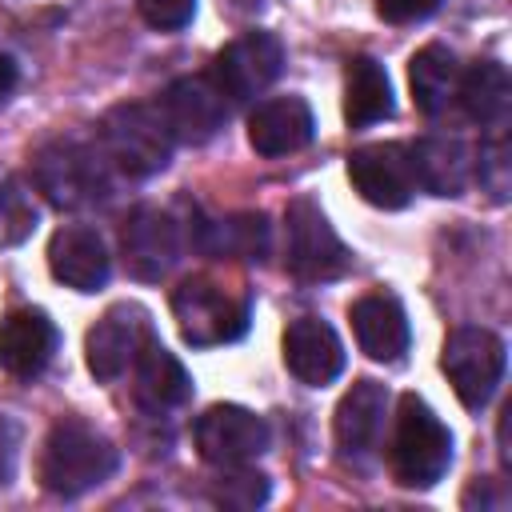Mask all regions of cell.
<instances>
[{
  "instance_id": "cell-1",
  "label": "cell",
  "mask_w": 512,
  "mask_h": 512,
  "mask_svg": "<svg viewBox=\"0 0 512 512\" xmlns=\"http://www.w3.org/2000/svg\"><path fill=\"white\" fill-rule=\"evenodd\" d=\"M32 184L60 212H84V208H96L112 196L104 152L76 140V136H56V140L36 148Z\"/></svg>"
},
{
  "instance_id": "cell-2",
  "label": "cell",
  "mask_w": 512,
  "mask_h": 512,
  "mask_svg": "<svg viewBox=\"0 0 512 512\" xmlns=\"http://www.w3.org/2000/svg\"><path fill=\"white\" fill-rule=\"evenodd\" d=\"M116 472V448L84 420H56L40 452V484L52 496H84Z\"/></svg>"
},
{
  "instance_id": "cell-3",
  "label": "cell",
  "mask_w": 512,
  "mask_h": 512,
  "mask_svg": "<svg viewBox=\"0 0 512 512\" xmlns=\"http://www.w3.org/2000/svg\"><path fill=\"white\" fill-rule=\"evenodd\" d=\"M96 136H100L104 160L136 180L164 172L176 144L160 104H116L112 112H104Z\"/></svg>"
},
{
  "instance_id": "cell-4",
  "label": "cell",
  "mask_w": 512,
  "mask_h": 512,
  "mask_svg": "<svg viewBox=\"0 0 512 512\" xmlns=\"http://www.w3.org/2000/svg\"><path fill=\"white\" fill-rule=\"evenodd\" d=\"M388 460H392L396 484H404V488H432L452 464V432H448V424L412 392L400 396Z\"/></svg>"
},
{
  "instance_id": "cell-5",
  "label": "cell",
  "mask_w": 512,
  "mask_h": 512,
  "mask_svg": "<svg viewBox=\"0 0 512 512\" xmlns=\"http://www.w3.org/2000/svg\"><path fill=\"white\" fill-rule=\"evenodd\" d=\"M172 312L180 324V336L192 348H216L232 344L248 332V300L232 296L208 276H188L172 292Z\"/></svg>"
},
{
  "instance_id": "cell-6",
  "label": "cell",
  "mask_w": 512,
  "mask_h": 512,
  "mask_svg": "<svg viewBox=\"0 0 512 512\" xmlns=\"http://www.w3.org/2000/svg\"><path fill=\"white\" fill-rule=\"evenodd\" d=\"M504 364H508L504 340L488 328H476V324L456 328L440 352V368L468 412H480L496 396V388L504 380Z\"/></svg>"
},
{
  "instance_id": "cell-7",
  "label": "cell",
  "mask_w": 512,
  "mask_h": 512,
  "mask_svg": "<svg viewBox=\"0 0 512 512\" xmlns=\"http://www.w3.org/2000/svg\"><path fill=\"white\" fill-rule=\"evenodd\" d=\"M284 228H288V272L304 284H324L348 272L352 252L344 248V240L336 236V228L328 224V216L312 204V200H292L284 212Z\"/></svg>"
},
{
  "instance_id": "cell-8",
  "label": "cell",
  "mask_w": 512,
  "mask_h": 512,
  "mask_svg": "<svg viewBox=\"0 0 512 512\" xmlns=\"http://www.w3.org/2000/svg\"><path fill=\"white\" fill-rule=\"evenodd\" d=\"M192 436H196L200 456L208 464H216V468H224V464H248L256 456H264L268 444H272L268 420L256 416V412H248V408H240V404H212L196 420Z\"/></svg>"
},
{
  "instance_id": "cell-9",
  "label": "cell",
  "mask_w": 512,
  "mask_h": 512,
  "mask_svg": "<svg viewBox=\"0 0 512 512\" xmlns=\"http://www.w3.org/2000/svg\"><path fill=\"white\" fill-rule=\"evenodd\" d=\"M284 68V44L272 32H240L220 48L212 64V80L228 100H256Z\"/></svg>"
},
{
  "instance_id": "cell-10",
  "label": "cell",
  "mask_w": 512,
  "mask_h": 512,
  "mask_svg": "<svg viewBox=\"0 0 512 512\" xmlns=\"http://www.w3.org/2000/svg\"><path fill=\"white\" fill-rule=\"evenodd\" d=\"M164 124L180 144H208L228 120V96L212 76H180L160 96Z\"/></svg>"
},
{
  "instance_id": "cell-11",
  "label": "cell",
  "mask_w": 512,
  "mask_h": 512,
  "mask_svg": "<svg viewBox=\"0 0 512 512\" xmlns=\"http://www.w3.org/2000/svg\"><path fill=\"white\" fill-rule=\"evenodd\" d=\"M120 256L132 280H164L180 260V228L168 212L140 204L120 232Z\"/></svg>"
},
{
  "instance_id": "cell-12",
  "label": "cell",
  "mask_w": 512,
  "mask_h": 512,
  "mask_svg": "<svg viewBox=\"0 0 512 512\" xmlns=\"http://www.w3.org/2000/svg\"><path fill=\"white\" fill-rule=\"evenodd\" d=\"M152 336L148 328V312L136 308V304H116L108 308L84 336V360H88V372L96 380H116L132 368L140 344Z\"/></svg>"
},
{
  "instance_id": "cell-13",
  "label": "cell",
  "mask_w": 512,
  "mask_h": 512,
  "mask_svg": "<svg viewBox=\"0 0 512 512\" xmlns=\"http://www.w3.org/2000/svg\"><path fill=\"white\" fill-rule=\"evenodd\" d=\"M348 180L376 208H404L416 192L408 144H364L348 156Z\"/></svg>"
},
{
  "instance_id": "cell-14",
  "label": "cell",
  "mask_w": 512,
  "mask_h": 512,
  "mask_svg": "<svg viewBox=\"0 0 512 512\" xmlns=\"http://www.w3.org/2000/svg\"><path fill=\"white\" fill-rule=\"evenodd\" d=\"M60 332L40 308H12L0 320V368L16 380H32L56 356Z\"/></svg>"
},
{
  "instance_id": "cell-15",
  "label": "cell",
  "mask_w": 512,
  "mask_h": 512,
  "mask_svg": "<svg viewBox=\"0 0 512 512\" xmlns=\"http://www.w3.org/2000/svg\"><path fill=\"white\" fill-rule=\"evenodd\" d=\"M132 380H136L132 396L148 416H168L192 396V376L156 336H148L140 344V352L132 360Z\"/></svg>"
},
{
  "instance_id": "cell-16",
  "label": "cell",
  "mask_w": 512,
  "mask_h": 512,
  "mask_svg": "<svg viewBox=\"0 0 512 512\" xmlns=\"http://www.w3.org/2000/svg\"><path fill=\"white\" fill-rule=\"evenodd\" d=\"M284 364L300 384L324 388L344 372V344L332 332V324L316 316H300L284 332Z\"/></svg>"
},
{
  "instance_id": "cell-17",
  "label": "cell",
  "mask_w": 512,
  "mask_h": 512,
  "mask_svg": "<svg viewBox=\"0 0 512 512\" xmlns=\"http://www.w3.org/2000/svg\"><path fill=\"white\" fill-rule=\"evenodd\" d=\"M48 268L60 284H68L76 292H96V288L108 284L112 260H108V248H104L96 228L68 224L48 244Z\"/></svg>"
},
{
  "instance_id": "cell-18",
  "label": "cell",
  "mask_w": 512,
  "mask_h": 512,
  "mask_svg": "<svg viewBox=\"0 0 512 512\" xmlns=\"http://www.w3.org/2000/svg\"><path fill=\"white\" fill-rule=\"evenodd\" d=\"M384 412H388V388L376 384V380H356L340 404H336V448L340 456L348 460H364L376 440H380V428H384Z\"/></svg>"
},
{
  "instance_id": "cell-19",
  "label": "cell",
  "mask_w": 512,
  "mask_h": 512,
  "mask_svg": "<svg viewBox=\"0 0 512 512\" xmlns=\"http://www.w3.org/2000/svg\"><path fill=\"white\" fill-rule=\"evenodd\" d=\"M316 132L312 108L300 96H276L256 104V112L248 116V144L260 156H288L300 152Z\"/></svg>"
},
{
  "instance_id": "cell-20",
  "label": "cell",
  "mask_w": 512,
  "mask_h": 512,
  "mask_svg": "<svg viewBox=\"0 0 512 512\" xmlns=\"http://www.w3.org/2000/svg\"><path fill=\"white\" fill-rule=\"evenodd\" d=\"M352 332L360 352H368L372 360L392 364L408 352V316L396 296H384V292L360 296L352 304Z\"/></svg>"
},
{
  "instance_id": "cell-21",
  "label": "cell",
  "mask_w": 512,
  "mask_h": 512,
  "mask_svg": "<svg viewBox=\"0 0 512 512\" xmlns=\"http://www.w3.org/2000/svg\"><path fill=\"white\" fill-rule=\"evenodd\" d=\"M416 188L432 196H460L468 184V148L452 136H424L408 144Z\"/></svg>"
},
{
  "instance_id": "cell-22",
  "label": "cell",
  "mask_w": 512,
  "mask_h": 512,
  "mask_svg": "<svg viewBox=\"0 0 512 512\" xmlns=\"http://www.w3.org/2000/svg\"><path fill=\"white\" fill-rule=\"evenodd\" d=\"M408 84H412V100L424 116H440L460 88V64L444 44H428L412 56L408 64Z\"/></svg>"
},
{
  "instance_id": "cell-23",
  "label": "cell",
  "mask_w": 512,
  "mask_h": 512,
  "mask_svg": "<svg viewBox=\"0 0 512 512\" xmlns=\"http://www.w3.org/2000/svg\"><path fill=\"white\" fill-rule=\"evenodd\" d=\"M392 116V80L384 64L372 56L348 60V88H344V120L348 128H368Z\"/></svg>"
},
{
  "instance_id": "cell-24",
  "label": "cell",
  "mask_w": 512,
  "mask_h": 512,
  "mask_svg": "<svg viewBox=\"0 0 512 512\" xmlns=\"http://www.w3.org/2000/svg\"><path fill=\"white\" fill-rule=\"evenodd\" d=\"M508 96H512V84H508L504 64L480 60V64H472L468 72H460L456 100L464 104V112H468L476 124H500L504 112H508Z\"/></svg>"
},
{
  "instance_id": "cell-25",
  "label": "cell",
  "mask_w": 512,
  "mask_h": 512,
  "mask_svg": "<svg viewBox=\"0 0 512 512\" xmlns=\"http://www.w3.org/2000/svg\"><path fill=\"white\" fill-rule=\"evenodd\" d=\"M200 248L216 252V256H244V260H260L268 252V224L256 212L244 216H228L216 224H200Z\"/></svg>"
},
{
  "instance_id": "cell-26",
  "label": "cell",
  "mask_w": 512,
  "mask_h": 512,
  "mask_svg": "<svg viewBox=\"0 0 512 512\" xmlns=\"http://www.w3.org/2000/svg\"><path fill=\"white\" fill-rule=\"evenodd\" d=\"M40 212L36 200L28 192V184L20 176H12L8 168H0V248H16L32 236Z\"/></svg>"
},
{
  "instance_id": "cell-27",
  "label": "cell",
  "mask_w": 512,
  "mask_h": 512,
  "mask_svg": "<svg viewBox=\"0 0 512 512\" xmlns=\"http://www.w3.org/2000/svg\"><path fill=\"white\" fill-rule=\"evenodd\" d=\"M212 500L224 508H260L268 500V476L244 464H224V472L212 480Z\"/></svg>"
},
{
  "instance_id": "cell-28",
  "label": "cell",
  "mask_w": 512,
  "mask_h": 512,
  "mask_svg": "<svg viewBox=\"0 0 512 512\" xmlns=\"http://www.w3.org/2000/svg\"><path fill=\"white\" fill-rule=\"evenodd\" d=\"M480 184L492 192V200H508V140L492 136L480 148Z\"/></svg>"
},
{
  "instance_id": "cell-29",
  "label": "cell",
  "mask_w": 512,
  "mask_h": 512,
  "mask_svg": "<svg viewBox=\"0 0 512 512\" xmlns=\"http://www.w3.org/2000/svg\"><path fill=\"white\" fill-rule=\"evenodd\" d=\"M136 4L140 16L160 32H176L196 16V0H136Z\"/></svg>"
},
{
  "instance_id": "cell-30",
  "label": "cell",
  "mask_w": 512,
  "mask_h": 512,
  "mask_svg": "<svg viewBox=\"0 0 512 512\" xmlns=\"http://www.w3.org/2000/svg\"><path fill=\"white\" fill-rule=\"evenodd\" d=\"M440 8V0H376V12L388 24H416L424 16H432Z\"/></svg>"
},
{
  "instance_id": "cell-31",
  "label": "cell",
  "mask_w": 512,
  "mask_h": 512,
  "mask_svg": "<svg viewBox=\"0 0 512 512\" xmlns=\"http://www.w3.org/2000/svg\"><path fill=\"white\" fill-rule=\"evenodd\" d=\"M16 444H20V432H16V424L0 412V488L12 480V468H16Z\"/></svg>"
},
{
  "instance_id": "cell-32",
  "label": "cell",
  "mask_w": 512,
  "mask_h": 512,
  "mask_svg": "<svg viewBox=\"0 0 512 512\" xmlns=\"http://www.w3.org/2000/svg\"><path fill=\"white\" fill-rule=\"evenodd\" d=\"M12 88H16V64H12V56L0 52V104L12 96Z\"/></svg>"
}]
</instances>
